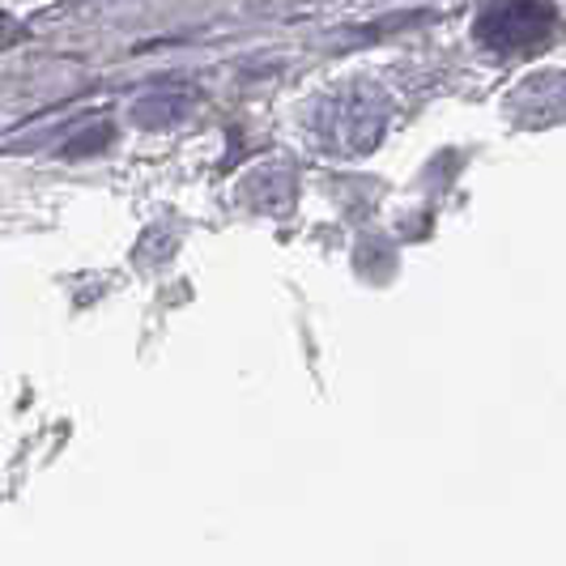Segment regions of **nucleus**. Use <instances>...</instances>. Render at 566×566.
Returning <instances> with one entry per match:
<instances>
[{"mask_svg":"<svg viewBox=\"0 0 566 566\" xmlns=\"http://www.w3.org/2000/svg\"><path fill=\"white\" fill-rule=\"evenodd\" d=\"M392 119V98L375 82H345L319 94L307 107V137L319 154L333 158H363L384 142Z\"/></svg>","mask_w":566,"mask_h":566,"instance_id":"obj_1","label":"nucleus"},{"mask_svg":"<svg viewBox=\"0 0 566 566\" xmlns=\"http://www.w3.org/2000/svg\"><path fill=\"white\" fill-rule=\"evenodd\" d=\"M549 34H554L549 0H490L473 22V39L494 56H528L545 48Z\"/></svg>","mask_w":566,"mask_h":566,"instance_id":"obj_2","label":"nucleus"},{"mask_svg":"<svg viewBox=\"0 0 566 566\" xmlns=\"http://www.w3.org/2000/svg\"><path fill=\"white\" fill-rule=\"evenodd\" d=\"M507 112L528 128L566 119V73H541L533 82H524L507 98Z\"/></svg>","mask_w":566,"mask_h":566,"instance_id":"obj_3","label":"nucleus"},{"mask_svg":"<svg viewBox=\"0 0 566 566\" xmlns=\"http://www.w3.org/2000/svg\"><path fill=\"white\" fill-rule=\"evenodd\" d=\"M188 103H192V98H188L184 90H170V94H167V90H158V94H145L133 112H137V124H142V119H149V112H158L149 128H167V124H179V119L188 115Z\"/></svg>","mask_w":566,"mask_h":566,"instance_id":"obj_4","label":"nucleus"}]
</instances>
